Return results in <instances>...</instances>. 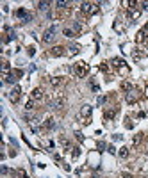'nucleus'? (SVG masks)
Returning a JSON list of instances; mask_svg holds the SVG:
<instances>
[{"label":"nucleus","instance_id":"obj_1","mask_svg":"<svg viewBox=\"0 0 148 178\" xmlns=\"http://www.w3.org/2000/svg\"><path fill=\"white\" fill-rule=\"evenodd\" d=\"M98 5H100V4H93V2H82V4H80V11H82L84 14L91 16V14H96V12H98Z\"/></svg>","mask_w":148,"mask_h":178},{"label":"nucleus","instance_id":"obj_2","mask_svg":"<svg viewBox=\"0 0 148 178\" xmlns=\"http://www.w3.org/2000/svg\"><path fill=\"white\" fill-rule=\"evenodd\" d=\"M79 120H80V123H84V125H87L91 121V107H89V105H84V107L80 109Z\"/></svg>","mask_w":148,"mask_h":178},{"label":"nucleus","instance_id":"obj_3","mask_svg":"<svg viewBox=\"0 0 148 178\" xmlns=\"http://www.w3.org/2000/svg\"><path fill=\"white\" fill-rule=\"evenodd\" d=\"M87 71H89V68H87V64L86 62H77L75 66H73V73H75L77 77H86L87 75Z\"/></svg>","mask_w":148,"mask_h":178},{"label":"nucleus","instance_id":"obj_4","mask_svg":"<svg viewBox=\"0 0 148 178\" xmlns=\"http://www.w3.org/2000/svg\"><path fill=\"white\" fill-rule=\"evenodd\" d=\"M56 34H57V25H52V27H48V29L45 30L43 41H45V43H52L54 37H56Z\"/></svg>","mask_w":148,"mask_h":178},{"label":"nucleus","instance_id":"obj_5","mask_svg":"<svg viewBox=\"0 0 148 178\" xmlns=\"http://www.w3.org/2000/svg\"><path fill=\"white\" fill-rule=\"evenodd\" d=\"M112 66H114L116 70H120L123 75L129 73V68L125 66V61H123V59H118V57H116V59H112Z\"/></svg>","mask_w":148,"mask_h":178},{"label":"nucleus","instance_id":"obj_6","mask_svg":"<svg viewBox=\"0 0 148 178\" xmlns=\"http://www.w3.org/2000/svg\"><path fill=\"white\" fill-rule=\"evenodd\" d=\"M20 96H22V89H20V85H15V87L9 91V100L13 103H16L20 100Z\"/></svg>","mask_w":148,"mask_h":178},{"label":"nucleus","instance_id":"obj_7","mask_svg":"<svg viewBox=\"0 0 148 178\" xmlns=\"http://www.w3.org/2000/svg\"><path fill=\"white\" fill-rule=\"evenodd\" d=\"M64 105H66V100L61 96V98H57V100H54V102L50 103V107L56 109V110H61V109H64Z\"/></svg>","mask_w":148,"mask_h":178},{"label":"nucleus","instance_id":"obj_8","mask_svg":"<svg viewBox=\"0 0 148 178\" xmlns=\"http://www.w3.org/2000/svg\"><path fill=\"white\" fill-rule=\"evenodd\" d=\"M118 110H120V107H116V105H114V107H109V109H105V120H112L114 116L118 114Z\"/></svg>","mask_w":148,"mask_h":178},{"label":"nucleus","instance_id":"obj_9","mask_svg":"<svg viewBox=\"0 0 148 178\" xmlns=\"http://www.w3.org/2000/svg\"><path fill=\"white\" fill-rule=\"evenodd\" d=\"M15 14H16L18 18H22L23 22H30V20H32V14H29V12H27L25 9H18Z\"/></svg>","mask_w":148,"mask_h":178},{"label":"nucleus","instance_id":"obj_10","mask_svg":"<svg viewBox=\"0 0 148 178\" xmlns=\"http://www.w3.org/2000/svg\"><path fill=\"white\" fill-rule=\"evenodd\" d=\"M30 100H34V102H41L43 100V89H34L32 91V95H30Z\"/></svg>","mask_w":148,"mask_h":178},{"label":"nucleus","instance_id":"obj_11","mask_svg":"<svg viewBox=\"0 0 148 178\" xmlns=\"http://www.w3.org/2000/svg\"><path fill=\"white\" fill-rule=\"evenodd\" d=\"M137 98H139L137 91H129V93H127V102H129V103H136Z\"/></svg>","mask_w":148,"mask_h":178},{"label":"nucleus","instance_id":"obj_12","mask_svg":"<svg viewBox=\"0 0 148 178\" xmlns=\"http://www.w3.org/2000/svg\"><path fill=\"white\" fill-rule=\"evenodd\" d=\"M50 54L54 57H61V55H64V47H54Z\"/></svg>","mask_w":148,"mask_h":178},{"label":"nucleus","instance_id":"obj_13","mask_svg":"<svg viewBox=\"0 0 148 178\" xmlns=\"http://www.w3.org/2000/svg\"><path fill=\"white\" fill-rule=\"evenodd\" d=\"M43 125H45V128H48V130H54V128H56V121H54V118H48V120H46Z\"/></svg>","mask_w":148,"mask_h":178},{"label":"nucleus","instance_id":"obj_14","mask_svg":"<svg viewBox=\"0 0 148 178\" xmlns=\"http://www.w3.org/2000/svg\"><path fill=\"white\" fill-rule=\"evenodd\" d=\"M9 73H11V66H9V62H5V61H4V64H2V75H4V77H7Z\"/></svg>","mask_w":148,"mask_h":178},{"label":"nucleus","instance_id":"obj_15","mask_svg":"<svg viewBox=\"0 0 148 178\" xmlns=\"http://www.w3.org/2000/svg\"><path fill=\"white\" fill-rule=\"evenodd\" d=\"M50 84L54 85V87H59V85L63 84V78H61V77H54L52 80H50Z\"/></svg>","mask_w":148,"mask_h":178},{"label":"nucleus","instance_id":"obj_16","mask_svg":"<svg viewBox=\"0 0 148 178\" xmlns=\"http://www.w3.org/2000/svg\"><path fill=\"white\" fill-rule=\"evenodd\" d=\"M143 139H145V135H143V134H137L136 137H134V141H132V143H134V146H137V144L143 141Z\"/></svg>","mask_w":148,"mask_h":178},{"label":"nucleus","instance_id":"obj_17","mask_svg":"<svg viewBox=\"0 0 148 178\" xmlns=\"http://www.w3.org/2000/svg\"><path fill=\"white\" fill-rule=\"evenodd\" d=\"M48 5H50V2H38L39 11H46V9H48Z\"/></svg>","mask_w":148,"mask_h":178},{"label":"nucleus","instance_id":"obj_18","mask_svg":"<svg viewBox=\"0 0 148 178\" xmlns=\"http://www.w3.org/2000/svg\"><path fill=\"white\" fill-rule=\"evenodd\" d=\"M63 32H64L66 37H75V30H73V29H64Z\"/></svg>","mask_w":148,"mask_h":178},{"label":"nucleus","instance_id":"obj_19","mask_svg":"<svg viewBox=\"0 0 148 178\" xmlns=\"http://www.w3.org/2000/svg\"><path fill=\"white\" fill-rule=\"evenodd\" d=\"M68 50H70V52H68L70 55H75V54H79V50H80V48L77 47V45H71V47H70Z\"/></svg>","mask_w":148,"mask_h":178},{"label":"nucleus","instance_id":"obj_20","mask_svg":"<svg viewBox=\"0 0 148 178\" xmlns=\"http://www.w3.org/2000/svg\"><path fill=\"white\" fill-rule=\"evenodd\" d=\"M120 157L127 159V157H129V148H120Z\"/></svg>","mask_w":148,"mask_h":178},{"label":"nucleus","instance_id":"obj_21","mask_svg":"<svg viewBox=\"0 0 148 178\" xmlns=\"http://www.w3.org/2000/svg\"><path fill=\"white\" fill-rule=\"evenodd\" d=\"M56 5H57V9H66L70 5V2H56Z\"/></svg>","mask_w":148,"mask_h":178},{"label":"nucleus","instance_id":"obj_22","mask_svg":"<svg viewBox=\"0 0 148 178\" xmlns=\"http://www.w3.org/2000/svg\"><path fill=\"white\" fill-rule=\"evenodd\" d=\"M16 175H18L20 178H29V175H27V171H25V169H18V171H16Z\"/></svg>","mask_w":148,"mask_h":178},{"label":"nucleus","instance_id":"obj_23","mask_svg":"<svg viewBox=\"0 0 148 178\" xmlns=\"http://www.w3.org/2000/svg\"><path fill=\"white\" fill-rule=\"evenodd\" d=\"M25 109H27V110H32V109H34V100H29V102H27Z\"/></svg>","mask_w":148,"mask_h":178},{"label":"nucleus","instance_id":"obj_24","mask_svg":"<svg viewBox=\"0 0 148 178\" xmlns=\"http://www.w3.org/2000/svg\"><path fill=\"white\" fill-rule=\"evenodd\" d=\"M79 155H80V150H79V148H73V151H71V157H73V159H77Z\"/></svg>","mask_w":148,"mask_h":178},{"label":"nucleus","instance_id":"obj_25","mask_svg":"<svg viewBox=\"0 0 148 178\" xmlns=\"http://www.w3.org/2000/svg\"><path fill=\"white\" fill-rule=\"evenodd\" d=\"M73 30H75V32H79V30H82V25H80L79 22H75V23H73Z\"/></svg>","mask_w":148,"mask_h":178},{"label":"nucleus","instance_id":"obj_26","mask_svg":"<svg viewBox=\"0 0 148 178\" xmlns=\"http://www.w3.org/2000/svg\"><path fill=\"white\" fill-rule=\"evenodd\" d=\"M137 16H139V11H137V9H134V11H130V18H132V20H136Z\"/></svg>","mask_w":148,"mask_h":178},{"label":"nucleus","instance_id":"obj_27","mask_svg":"<svg viewBox=\"0 0 148 178\" xmlns=\"http://www.w3.org/2000/svg\"><path fill=\"white\" fill-rule=\"evenodd\" d=\"M122 87H123L125 91H132V85H130L129 82H123V84H122Z\"/></svg>","mask_w":148,"mask_h":178},{"label":"nucleus","instance_id":"obj_28","mask_svg":"<svg viewBox=\"0 0 148 178\" xmlns=\"http://www.w3.org/2000/svg\"><path fill=\"white\" fill-rule=\"evenodd\" d=\"M139 5H141V9L148 11V2H139Z\"/></svg>","mask_w":148,"mask_h":178},{"label":"nucleus","instance_id":"obj_29","mask_svg":"<svg viewBox=\"0 0 148 178\" xmlns=\"http://www.w3.org/2000/svg\"><path fill=\"white\" fill-rule=\"evenodd\" d=\"M125 127H127V128H132V127H134V123H130V120H129V118H127V123H125Z\"/></svg>","mask_w":148,"mask_h":178},{"label":"nucleus","instance_id":"obj_30","mask_svg":"<svg viewBox=\"0 0 148 178\" xmlns=\"http://www.w3.org/2000/svg\"><path fill=\"white\" fill-rule=\"evenodd\" d=\"M75 135H77V139H79L80 143H82V141H84V137H82V134H80V132H77V134H75Z\"/></svg>","mask_w":148,"mask_h":178},{"label":"nucleus","instance_id":"obj_31","mask_svg":"<svg viewBox=\"0 0 148 178\" xmlns=\"http://www.w3.org/2000/svg\"><path fill=\"white\" fill-rule=\"evenodd\" d=\"M102 103H105V96H100L98 98V105H102Z\"/></svg>","mask_w":148,"mask_h":178},{"label":"nucleus","instance_id":"obj_32","mask_svg":"<svg viewBox=\"0 0 148 178\" xmlns=\"http://www.w3.org/2000/svg\"><path fill=\"white\" fill-rule=\"evenodd\" d=\"M2 173H4V175H7V173H9V169L5 167V166H2Z\"/></svg>","mask_w":148,"mask_h":178},{"label":"nucleus","instance_id":"obj_33","mask_svg":"<svg viewBox=\"0 0 148 178\" xmlns=\"http://www.w3.org/2000/svg\"><path fill=\"white\" fill-rule=\"evenodd\" d=\"M141 178H146V176H141Z\"/></svg>","mask_w":148,"mask_h":178}]
</instances>
